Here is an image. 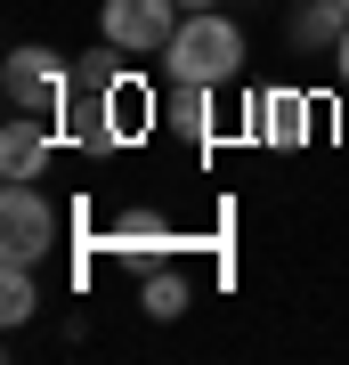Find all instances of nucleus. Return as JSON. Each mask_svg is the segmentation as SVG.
<instances>
[{"mask_svg":"<svg viewBox=\"0 0 349 365\" xmlns=\"http://www.w3.org/2000/svg\"><path fill=\"white\" fill-rule=\"evenodd\" d=\"M163 73L171 81H211V90H220V81L244 73V33H236L220 9H195V16H179V33H171Z\"/></svg>","mask_w":349,"mask_h":365,"instance_id":"f257e3e1","label":"nucleus"},{"mask_svg":"<svg viewBox=\"0 0 349 365\" xmlns=\"http://www.w3.org/2000/svg\"><path fill=\"white\" fill-rule=\"evenodd\" d=\"M57 203L41 195L33 179H9V195H0V260L9 268H41L49 260V244H57Z\"/></svg>","mask_w":349,"mask_h":365,"instance_id":"f03ea898","label":"nucleus"},{"mask_svg":"<svg viewBox=\"0 0 349 365\" xmlns=\"http://www.w3.org/2000/svg\"><path fill=\"white\" fill-rule=\"evenodd\" d=\"M0 90H9L16 114H65V106H74V66H65L57 49H9Z\"/></svg>","mask_w":349,"mask_h":365,"instance_id":"7ed1b4c3","label":"nucleus"},{"mask_svg":"<svg viewBox=\"0 0 349 365\" xmlns=\"http://www.w3.org/2000/svg\"><path fill=\"white\" fill-rule=\"evenodd\" d=\"M179 0H106V41H114L122 57H163L171 49V33H179Z\"/></svg>","mask_w":349,"mask_h":365,"instance_id":"20e7f679","label":"nucleus"},{"mask_svg":"<svg viewBox=\"0 0 349 365\" xmlns=\"http://www.w3.org/2000/svg\"><path fill=\"white\" fill-rule=\"evenodd\" d=\"M106 244H114V260H138V268H155L163 260V252L171 244H179V235H171V220H163V211H122V220H114V235H106Z\"/></svg>","mask_w":349,"mask_h":365,"instance_id":"39448f33","label":"nucleus"},{"mask_svg":"<svg viewBox=\"0 0 349 365\" xmlns=\"http://www.w3.org/2000/svg\"><path fill=\"white\" fill-rule=\"evenodd\" d=\"M41 163H49V122L41 114H9V130H0V170H9V179H33Z\"/></svg>","mask_w":349,"mask_h":365,"instance_id":"423d86ee","label":"nucleus"},{"mask_svg":"<svg viewBox=\"0 0 349 365\" xmlns=\"http://www.w3.org/2000/svg\"><path fill=\"white\" fill-rule=\"evenodd\" d=\"M171 122H179L187 146L211 138V81H171Z\"/></svg>","mask_w":349,"mask_h":365,"instance_id":"0eeeda50","label":"nucleus"},{"mask_svg":"<svg viewBox=\"0 0 349 365\" xmlns=\"http://www.w3.org/2000/svg\"><path fill=\"white\" fill-rule=\"evenodd\" d=\"M341 33H349V0H309V9L293 16V41H300V49H333Z\"/></svg>","mask_w":349,"mask_h":365,"instance_id":"6e6552de","label":"nucleus"},{"mask_svg":"<svg viewBox=\"0 0 349 365\" xmlns=\"http://www.w3.org/2000/svg\"><path fill=\"white\" fill-rule=\"evenodd\" d=\"M138 300H146V317H155V325H171V317H187V276H179V268H146Z\"/></svg>","mask_w":349,"mask_h":365,"instance_id":"1a4fd4ad","label":"nucleus"},{"mask_svg":"<svg viewBox=\"0 0 349 365\" xmlns=\"http://www.w3.org/2000/svg\"><path fill=\"white\" fill-rule=\"evenodd\" d=\"M33 309H41V284H33V268H9V276H0V325H25Z\"/></svg>","mask_w":349,"mask_h":365,"instance_id":"9d476101","label":"nucleus"},{"mask_svg":"<svg viewBox=\"0 0 349 365\" xmlns=\"http://www.w3.org/2000/svg\"><path fill=\"white\" fill-rule=\"evenodd\" d=\"M268 114H276V122H268V130H276V138H300V114H317V106H300V98H276V106H268Z\"/></svg>","mask_w":349,"mask_h":365,"instance_id":"9b49d317","label":"nucleus"},{"mask_svg":"<svg viewBox=\"0 0 349 365\" xmlns=\"http://www.w3.org/2000/svg\"><path fill=\"white\" fill-rule=\"evenodd\" d=\"M333 66H341V81H349V33H341V41H333Z\"/></svg>","mask_w":349,"mask_h":365,"instance_id":"f8f14e48","label":"nucleus"},{"mask_svg":"<svg viewBox=\"0 0 349 365\" xmlns=\"http://www.w3.org/2000/svg\"><path fill=\"white\" fill-rule=\"evenodd\" d=\"M179 9H187V16H195V9H220V0H179Z\"/></svg>","mask_w":349,"mask_h":365,"instance_id":"ddd939ff","label":"nucleus"}]
</instances>
